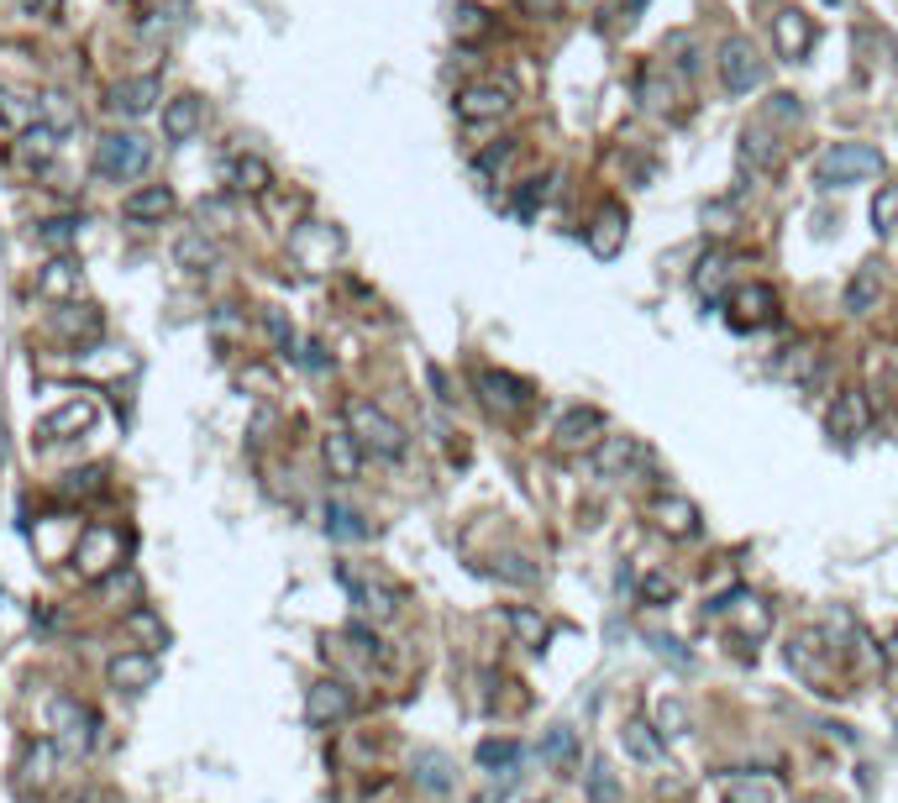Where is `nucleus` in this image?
Masks as SVG:
<instances>
[{
    "label": "nucleus",
    "instance_id": "obj_45",
    "mask_svg": "<svg viewBox=\"0 0 898 803\" xmlns=\"http://www.w3.org/2000/svg\"><path fill=\"white\" fill-rule=\"evenodd\" d=\"M589 799H594V803H614V799H620V788H614V778H610V767H605V761L594 767V778H589Z\"/></svg>",
    "mask_w": 898,
    "mask_h": 803
},
{
    "label": "nucleus",
    "instance_id": "obj_8",
    "mask_svg": "<svg viewBox=\"0 0 898 803\" xmlns=\"http://www.w3.org/2000/svg\"><path fill=\"white\" fill-rule=\"evenodd\" d=\"M473 389H478V400L489 404L495 415H520L531 404V383L520 373H510V368H478Z\"/></svg>",
    "mask_w": 898,
    "mask_h": 803
},
{
    "label": "nucleus",
    "instance_id": "obj_26",
    "mask_svg": "<svg viewBox=\"0 0 898 803\" xmlns=\"http://www.w3.org/2000/svg\"><path fill=\"white\" fill-rule=\"evenodd\" d=\"M215 258H221V247H215L206 232H185L174 242V263H179L185 274H211Z\"/></svg>",
    "mask_w": 898,
    "mask_h": 803
},
{
    "label": "nucleus",
    "instance_id": "obj_30",
    "mask_svg": "<svg viewBox=\"0 0 898 803\" xmlns=\"http://www.w3.org/2000/svg\"><path fill=\"white\" fill-rule=\"evenodd\" d=\"M489 32H495L489 5H473V0H463V5L452 11V37H457V43H478V37H489Z\"/></svg>",
    "mask_w": 898,
    "mask_h": 803
},
{
    "label": "nucleus",
    "instance_id": "obj_9",
    "mask_svg": "<svg viewBox=\"0 0 898 803\" xmlns=\"http://www.w3.org/2000/svg\"><path fill=\"white\" fill-rule=\"evenodd\" d=\"M121 562V531L117 525H85L79 542H74V567L85 578H106Z\"/></svg>",
    "mask_w": 898,
    "mask_h": 803
},
{
    "label": "nucleus",
    "instance_id": "obj_43",
    "mask_svg": "<svg viewBox=\"0 0 898 803\" xmlns=\"http://www.w3.org/2000/svg\"><path fill=\"white\" fill-rule=\"evenodd\" d=\"M126 631H132V636H147L153 646H164V620L153 610H132L126 614Z\"/></svg>",
    "mask_w": 898,
    "mask_h": 803
},
{
    "label": "nucleus",
    "instance_id": "obj_1",
    "mask_svg": "<svg viewBox=\"0 0 898 803\" xmlns=\"http://www.w3.org/2000/svg\"><path fill=\"white\" fill-rule=\"evenodd\" d=\"M883 174V153L873 142H830L825 153L814 158V185L820 189H846V185H867Z\"/></svg>",
    "mask_w": 898,
    "mask_h": 803
},
{
    "label": "nucleus",
    "instance_id": "obj_4",
    "mask_svg": "<svg viewBox=\"0 0 898 803\" xmlns=\"http://www.w3.org/2000/svg\"><path fill=\"white\" fill-rule=\"evenodd\" d=\"M762 74H767V58L756 53L752 37H725L720 43V85H725V94H752L762 85Z\"/></svg>",
    "mask_w": 898,
    "mask_h": 803
},
{
    "label": "nucleus",
    "instance_id": "obj_22",
    "mask_svg": "<svg viewBox=\"0 0 898 803\" xmlns=\"http://www.w3.org/2000/svg\"><path fill=\"white\" fill-rule=\"evenodd\" d=\"M773 305H778V300H773V289H767V283H741V289H735V294H731L735 326H741V331L762 326V321L773 315Z\"/></svg>",
    "mask_w": 898,
    "mask_h": 803
},
{
    "label": "nucleus",
    "instance_id": "obj_12",
    "mask_svg": "<svg viewBox=\"0 0 898 803\" xmlns=\"http://www.w3.org/2000/svg\"><path fill=\"white\" fill-rule=\"evenodd\" d=\"M552 442L563 451H584V447H599L605 442V410H594V404H573L557 415L552 425Z\"/></svg>",
    "mask_w": 898,
    "mask_h": 803
},
{
    "label": "nucleus",
    "instance_id": "obj_2",
    "mask_svg": "<svg viewBox=\"0 0 898 803\" xmlns=\"http://www.w3.org/2000/svg\"><path fill=\"white\" fill-rule=\"evenodd\" d=\"M347 431L357 436V447L368 457H384V462H400L404 447H410L404 425L389 410H378L374 400H347Z\"/></svg>",
    "mask_w": 898,
    "mask_h": 803
},
{
    "label": "nucleus",
    "instance_id": "obj_32",
    "mask_svg": "<svg viewBox=\"0 0 898 803\" xmlns=\"http://www.w3.org/2000/svg\"><path fill=\"white\" fill-rule=\"evenodd\" d=\"M620 735H625V751L636 756V761H662V730L652 720H631Z\"/></svg>",
    "mask_w": 898,
    "mask_h": 803
},
{
    "label": "nucleus",
    "instance_id": "obj_40",
    "mask_svg": "<svg viewBox=\"0 0 898 803\" xmlns=\"http://www.w3.org/2000/svg\"><path fill=\"white\" fill-rule=\"evenodd\" d=\"M510 158H515V142H489V147L473 158V174L489 185V179H499V174H505V164H510Z\"/></svg>",
    "mask_w": 898,
    "mask_h": 803
},
{
    "label": "nucleus",
    "instance_id": "obj_33",
    "mask_svg": "<svg viewBox=\"0 0 898 803\" xmlns=\"http://www.w3.org/2000/svg\"><path fill=\"white\" fill-rule=\"evenodd\" d=\"M415 782L425 793H452V761L442 751H421L415 756Z\"/></svg>",
    "mask_w": 898,
    "mask_h": 803
},
{
    "label": "nucleus",
    "instance_id": "obj_39",
    "mask_svg": "<svg viewBox=\"0 0 898 803\" xmlns=\"http://www.w3.org/2000/svg\"><path fill=\"white\" fill-rule=\"evenodd\" d=\"M326 531L336 536V542H363V536H368L363 515H357V510H347V504H331V510H326Z\"/></svg>",
    "mask_w": 898,
    "mask_h": 803
},
{
    "label": "nucleus",
    "instance_id": "obj_51",
    "mask_svg": "<svg viewBox=\"0 0 898 803\" xmlns=\"http://www.w3.org/2000/svg\"><path fill=\"white\" fill-rule=\"evenodd\" d=\"M773 111H778V116H788V121L799 116V105H794V94H773Z\"/></svg>",
    "mask_w": 898,
    "mask_h": 803
},
{
    "label": "nucleus",
    "instance_id": "obj_41",
    "mask_svg": "<svg viewBox=\"0 0 898 803\" xmlns=\"http://www.w3.org/2000/svg\"><path fill=\"white\" fill-rule=\"evenodd\" d=\"M873 226H877V236H888V232L898 226V189H894V185L877 189V200H873Z\"/></svg>",
    "mask_w": 898,
    "mask_h": 803
},
{
    "label": "nucleus",
    "instance_id": "obj_19",
    "mask_svg": "<svg viewBox=\"0 0 898 803\" xmlns=\"http://www.w3.org/2000/svg\"><path fill=\"white\" fill-rule=\"evenodd\" d=\"M121 215H126V221H137V226H158V221H168V215H174V189H168V185L132 189V194L121 200Z\"/></svg>",
    "mask_w": 898,
    "mask_h": 803
},
{
    "label": "nucleus",
    "instance_id": "obj_35",
    "mask_svg": "<svg viewBox=\"0 0 898 803\" xmlns=\"http://www.w3.org/2000/svg\"><path fill=\"white\" fill-rule=\"evenodd\" d=\"M37 121H47L58 137H69L74 126H79V111L69 105V94H58V90H47L43 94V105H37Z\"/></svg>",
    "mask_w": 898,
    "mask_h": 803
},
{
    "label": "nucleus",
    "instance_id": "obj_50",
    "mask_svg": "<svg viewBox=\"0 0 898 803\" xmlns=\"http://www.w3.org/2000/svg\"><path fill=\"white\" fill-rule=\"evenodd\" d=\"M520 5H525V11H531V16H552V11H557V5H563V0H520Z\"/></svg>",
    "mask_w": 898,
    "mask_h": 803
},
{
    "label": "nucleus",
    "instance_id": "obj_17",
    "mask_svg": "<svg viewBox=\"0 0 898 803\" xmlns=\"http://www.w3.org/2000/svg\"><path fill=\"white\" fill-rule=\"evenodd\" d=\"M652 520H657L662 536H673V542H688V536H699V504L684 494H657L652 499Z\"/></svg>",
    "mask_w": 898,
    "mask_h": 803
},
{
    "label": "nucleus",
    "instance_id": "obj_3",
    "mask_svg": "<svg viewBox=\"0 0 898 803\" xmlns=\"http://www.w3.org/2000/svg\"><path fill=\"white\" fill-rule=\"evenodd\" d=\"M147 164H153V142L137 137V132H106V137L95 142V174L100 179L126 185V179L147 174Z\"/></svg>",
    "mask_w": 898,
    "mask_h": 803
},
{
    "label": "nucleus",
    "instance_id": "obj_20",
    "mask_svg": "<svg viewBox=\"0 0 898 803\" xmlns=\"http://www.w3.org/2000/svg\"><path fill=\"white\" fill-rule=\"evenodd\" d=\"M206 126V100L200 94H174L164 100V137L168 142H189Z\"/></svg>",
    "mask_w": 898,
    "mask_h": 803
},
{
    "label": "nucleus",
    "instance_id": "obj_36",
    "mask_svg": "<svg viewBox=\"0 0 898 803\" xmlns=\"http://www.w3.org/2000/svg\"><path fill=\"white\" fill-rule=\"evenodd\" d=\"M58 142H64V137H58L47 121H32V126L22 132V158H26V164H47V158L58 153Z\"/></svg>",
    "mask_w": 898,
    "mask_h": 803
},
{
    "label": "nucleus",
    "instance_id": "obj_10",
    "mask_svg": "<svg viewBox=\"0 0 898 803\" xmlns=\"http://www.w3.org/2000/svg\"><path fill=\"white\" fill-rule=\"evenodd\" d=\"M652 457L641 447L636 436H605L599 447H594V478H610V483H625V478H636Z\"/></svg>",
    "mask_w": 898,
    "mask_h": 803
},
{
    "label": "nucleus",
    "instance_id": "obj_25",
    "mask_svg": "<svg viewBox=\"0 0 898 803\" xmlns=\"http://www.w3.org/2000/svg\"><path fill=\"white\" fill-rule=\"evenodd\" d=\"M90 425H95V404L90 400H69L43 421V442H64V436H79V431H90Z\"/></svg>",
    "mask_w": 898,
    "mask_h": 803
},
{
    "label": "nucleus",
    "instance_id": "obj_13",
    "mask_svg": "<svg viewBox=\"0 0 898 803\" xmlns=\"http://www.w3.org/2000/svg\"><path fill=\"white\" fill-rule=\"evenodd\" d=\"M158 100H164V79H158V74H137V79H121L117 90H111L106 111L121 121H137V116H147Z\"/></svg>",
    "mask_w": 898,
    "mask_h": 803
},
{
    "label": "nucleus",
    "instance_id": "obj_37",
    "mask_svg": "<svg viewBox=\"0 0 898 803\" xmlns=\"http://www.w3.org/2000/svg\"><path fill=\"white\" fill-rule=\"evenodd\" d=\"M520 740H478V767L484 772H510V767H520Z\"/></svg>",
    "mask_w": 898,
    "mask_h": 803
},
{
    "label": "nucleus",
    "instance_id": "obj_21",
    "mask_svg": "<svg viewBox=\"0 0 898 803\" xmlns=\"http://www.w3.org/2000/svg\"><path fill=\"white\" fill-rule=\"evenodd\" d=\"M321 457H326V468H331V478H357V468H363V457L368 451L357 447V436L342 425V431H326V442H321Z\"/></svg>",
    "mask_w": 898,
    "mask_h": 803
},
{
    "label": "nucleus",
    "instance_id": "obj_6",
    "mask_svg": "<svg viewBox=\"0 0 898 803\" xmlns=\"http://www.w3.org/2000/svg\"><path fill=\"white\" fill-rule=\"evenodd\" d=\"M47 725H53L58 746H64L69 756H85L95 746V709L79 704V699H69V693H58V699H53V709H47Z\"/></svg>",
    "mask_w": 898,
    "mask_h": 803
},
{
    "label": "nucleus",
    "instance_id": "obj_31",
    "mask_svg": "<svg viewBox=\"0 0 898 803\" xmlns=\"http://www.w3.org/2000/svg\"><path fill=\"white\" fill-rule=\"evenodd\" d=\"M37 94H22V90H0V126L5 132H26L32 121H37Z\"/></svg>",
    "mask_w": 898,
    "mask_h": 803
},
{
    "label": "nucleus",
    "instance_id": "obj_52",
    "mask_svg": "<svg viewBox=\"0 0 898 803\" xmlns=\"http://www.w3.org/2000/svg\"><path fill=\"white\" fill-rule=\"evenodd\" d=\"M830 5H841V0H830Z\"/></svg>",
    "mask_w": 898,
    "mask_h": 803
},
{
    "label": "nucleus",
    "instance_id": "obj_18",
    "mask_svg": "<svg viewBox=\"0 0 898 803\" xmlns=\"http://www.w3.org/2000/svg\"><path fill=\"white\" fill-rule=\"evenodd\" d=\"M106 678L121 693H142V688H153V678H158V657L153 651H117L111 667H106Z\"/></svg>",
    "mask_w": 898,
    "mask_h": 803
},
{
    "label": "nucleus",
    "instance_id": "obj_46",
    "mask_svg": "<svg viewBox=\"0 0 898 803\" xmlns=\"http://www.w3.org/2000/svg\"><path fill=\"white\" fill-rule=\"evenodd\" d=\"M74 232H79V221H47L43 232H37V242H43V247H69Z\"/></svg>",
    "mask_w": 898,
    "mask_h": 803
},
{
    "label": "nucleus",
    "instance_id": "obj_7",
    "mask_svg": "<svg viewBox=\"0 0 898 803\" xmlns=\"http://www.w3.org/2000/svg\"><path fill=\"white\" fill-rule=\"evenodd\" d=\"M515 111V90L505 79H478V85H463L457 90V116L463 121H505Z\"/></svg>",
    "mask_w": 898,
    "mask_h": 803
},
{
    "label": "nucleus",
    "instance_id": "obj_11",
    "mask_svg": "<svg viewBox=\"0 0 898 803\" xmlns=\"http://www.w3.org/2000/svg\"><path fill=\"white\" fill-rule=\"evenodd\" d=\"M867 425H873V400H867V389H835V400L825 410V431L835 442H856V436H867Z\"/></svg>",
    "mask_w": 898,
    "mask_h": 803
},
{
    "label": "nucleus",
    "instance_id": "obj_5",
    "mask_svg": "<svg viewBox=\"0 0 898 803\" xmlns=\"http://www.w3.org/2000/svg\"><path fill=\"white\" fill-rule=\"evenodd\" d=\"M336 583L353 593V604L363 614H374V620H389V614L400 610V589H395V583H384L378 572H363V567L342 562V567H336Z\"/></svg>",
    "mask_w": 898,
    "mask_h": 803
},
{
    "label": "nucleus",
    "instance_id": "obj_38",
    "mask_svg": "<svg viewBox=\"0 0 898 803\" xmlns=\"http://www.w3.org/2000/svg\"><path fill=\"white\" fill-rule=\"evenodd\" d=\"M69 289H79V268H74L69 258H53L43 274H37V294H47V300H53V294H69Z\"/></svg>",
    "mask_w": 898,
    "mask_h": 803
},
{
    "label": "nucleus",
    "instance_id": "obj_47",
    "mask_svg": "<svg viewBox=\"0 0 898 803\" xmlns=\"http://www.w3.org/2000/svg\"><path fill=\"white\" fill-rule=\"evenodd\" d=\"M263 326H268V336H274V347H279V353H295V331L284 326L279 310H268V315H263Z\"/></svg>",
    "mask_w": 898,
    "mask_h": 803
},
{
    "label": "nucleus",
    "instance_id": "obj_24",
    "mask_svg": "<svg viewBox=\"0 0 898 803\" xmlns=\"http://www.w3.org/2000/svg\"><path fill=\"white\" fill-rule=\"evenodd\" d=\"M226 185H232V194H268L274 168H268V158H258V153H236Z\"/></svg>",
    "mask_w": 898,
    "mask_h": 803
},
{
    "label": "nucleus",
    "instance_id": "obj_14",
    "mask_svg": "<svg viewBox=\"0 0 898 803\" xmlns=\"http://www.w3.org/2000/svg\"><path fill=\"white\" fill-rule=\"evenodd\" d=\"M353 688L336 683V678H321V683H310L306 693V720L310 725H342L347 714H353Z\"/></svg>",
    "mask_w": 898,
    "mask_h": 803
},
{
    "label": "nucleus",
    "instance_id": "obj_44",
    "mask_svg": "<svg viewBox=\"0 0 898 803\" xmlns=\"http://www.w3.org/2000/svg\"><path fill=\"white\" fill-rule=\"evenodd\" d=\"M673 593H678V583L662 578V572H646V578H641V599H646V604H667Z\"/></svg>",
    "mask_w": 898,
    "mask_h": 803
},
{
    "label": "nucleus",
    "instance_id": "obj_49",
    "mask_svg": "<svg viewBox=\"0 0 898 803\" xmlns=\"http://www.w3.org/2000/svg\"><path fill=\"white\" fill-rule=\"evenodd\" d=\"M725 803H773V788H756V782H735Z\"/></svg>",
    "mask_w": 898,
    "mask_h": 803
},
{
    "label": "nucleus",
    "instance_id": "obj_28",
    "mask_svg": "<svg viewBox=\"0 0 898 803\" xmlns=\"http://www.w3.org/2000/svg\"><path fill=\"white\" fill-rule=\"evenodd\" d=\"M505 620H510V631H515L520 646H531V651H542L546 636H552V620H546L542 610H531V604H510Z\"/></svg>",
    "mask_w": 898,
    "mask_h": 803
},
{
    "label": "nucleus",
    "instance_id": "obj_29",
    "mask_svg": "<svg viewBox=\"0 0 898 803\" xmlns=\"http://www.w3.org/2000/svg\"><path fill=\"white\" fill-rule=\"evenodd\" d=\"M877 300H883V268H877V263H862L856 279L846 283V310L862 315V310H873Z\"/></svg>",
    "mask_w": 898,
    "mask_h": 803
},
{
    "label": "nucleus",
    "instance_id": "obj_15",
    "mask_svg": "<svg viewBox=\"0 0 898 803\" xmlns=\"http://www.w3.org/2000/svg\"><path fill=\"white\" fill-rule=\"evenodd\" d=\"M688 283H694V294H699L705 305H720V300H731V258H725L720 247H709L705 258L688 268Z\"/></svg>",
    "mask_w": 898,
    "mask_h": 803
},
{
    "label": "nucleus",
    "instance_id": "obj_34",
    "mask_svg": "<svg viewBox=\"0 0 898 803\" xmlns=\"http://www.w3.org/2000/svg\"><path fill=\"white\" fill-rule=\"evenodd\" d=\"M542 761L557 772V767H573L578 761V730H567V725H557V730H546L542 740Z\"/></svg>",
    "mask_w": 898,
    "mask_h": 803
},
{
    "label": "nucleus",
    "instance_id": "obj_23",
    "mask_svg": "<svg viewBox=\"0 0 898 803\" xmlns=\"http://www.w3.org/2000/svg\"><path fill=\"white\" fill-rule=\"evenodd\" d=\"M620 247H625V211H620V205H605L589 226V253L594 258H614Z\"/></svg>",
    "mask_w": 898,
    "mask_h": 803
},
{
    "label": "nucleus",
    "instance_id": "obj_16",
    "mask_svg": "<svg viewBox=\"0 0 898 803\" xmlns=\"http://www.w3.org/2000/svg\"><path fill=\"white\" fill-rule=\"evenodd\" d=\"M773 47H778V58L799 64L803 53L814 47V22L803 11H794V5H783L778 16H773Z\"/></svg>",
    "mask_w": 898,
    "mask_h": 803
},
{
    "label": "nucleus",
    "instance_id": "obj_27",
    "mask_svg": "<svg viewBox=\"0 0 898 803\" xmlns=\"http://www.w3.org/2000/svg\"><path fill=\"white\" fill-rule=\"evenodd\" d=\"M735 158H741V168L756 179V174H773V164H778V147L767 142V132H762V126H746V132H741V147H735Z\"/></svg>",
    "mask_w": 898,
    "mask_h": 803
},
{
    "label": "nucleus",
    "instance_id": "obj_42",
    "mask_svg": "<svg viewBox=\"0 0 898 803\" xmlns=\"http://www.w3.org/2000/svg\"><path fill=\"white\" fill-rule=\"evenodd\" d=\"M546 194H552V174H536L531 185L520 189V200H515V215H520V221H531V215L542 211V200H546Z\"/></svg>",
    "mask_w": 898,
    "mask_h": 803
},
{
    "label": "nucleus",
    "instance_id": "obj_48",
    "mask_svg": "<svg viewBox=\"0 0 898 803\" xmlns=\"http://www.w3.org/2000/svg\"><path fill=\"white\" fill-rule=\"evenodd\" d=\"M95 489H106V483H100V468L69 472V483H64V494H95Z\"/></svg>",
    "mask_w": 898,
    "mask_h": 803
}]
</instances>
